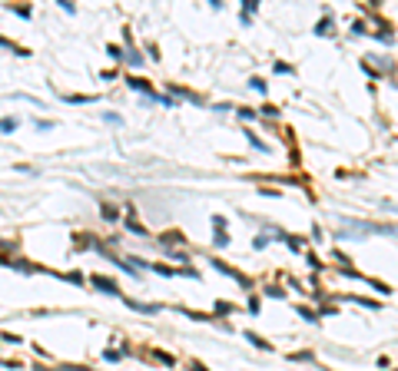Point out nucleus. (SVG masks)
<instances>
[{
    "label": "nucleus",
    "mask_w": 398,
    "mask_h": 371,
    "mask_svg": "<svg viewBox=\"0 0 398 371\" xmlns=\"http://www.w3.org/2000/svg\"><path fill=\"white\" fill-rule=\"evenodd\" d=\"M246 338L252 341V345H255V348H259V351H269V341H265V338H259V335H252V331H249Z\"/></svg>",
    "instance_id": "nucleus-3"
},
{
    "label": "nucleus",
    "mask_w": 398,
    "mask_h": 371,
    "mask_svg": "<svg viewBox=\"0 0 398 371\" xmlns=\"http://www.w3.org/2000/svg\"><path fill=\"white\" fill-rule=\"evenodd\" d=\"M103 219H120V209L106 202V206H103Z\"/></svg>",
    "instance_id": "nucleus-4"
},
{
    "label": "nucleus",
    "mask_w": 398,
    "mask_h": 371,
    "mask_svg": "<svg viewBox=\"0 0 398 371\" xmlns=\"http://www.w3.org/2000/svg\"><path fill=\"white\" fill-rule=\"evenodd\" d=\"M93 285H97V288H103V292H110V295H123L120 288H116L110 278H103V275H93Z\"/></svg>",
    "instance_id": "nucleus-1"
},
{
    "label": "nucleus",
    "mask_w": 398,
    "mask_h": 371,
    "mask_svg": "<svg viewBox=\"0 0 398 371\" xmlns=\"http://www.w3.org/2000/svg\"><path fill=\"white\" fill-rule=\"evenodd\" d=\"M17 130V120H13V116H3V120H0V133H13Z\"/></svg>",
    "instance_id": "nucleus-2"
},
{
    "label": "nucleus",
    "mask_w": 398,
    "mask_h": 371,
    "mask_svg": "<svg viewBox=\"0 0 398 371\" xmlns=\"http://www.w3.org/2000/svg\"><path fill=\"white\" fill-rule=\"evenodd\" d=\"M193 371H209V368H206V365H193Z\"/></svg>",
    "instance_id": "nucleus-5"
}]
</instances>
